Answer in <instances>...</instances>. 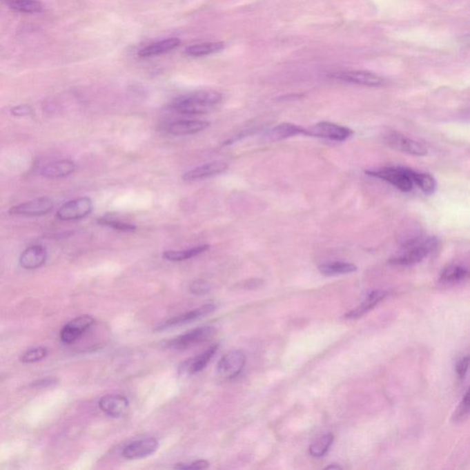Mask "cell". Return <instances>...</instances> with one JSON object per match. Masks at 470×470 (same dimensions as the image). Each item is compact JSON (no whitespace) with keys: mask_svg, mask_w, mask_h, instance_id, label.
Masks as SVG:
<instances>
[{"mask_svg":"<svg viewBox=\"0 0 470 470\" xmlns=\"http://www.w3.org/2000/svg\"><path fill=\"white\" fill-rule=\"evenodd\" d=\"M384 141H385L386 146L392 149L405 153V154L415 155V157H424L428 153V150L424 144L413 140V139L406 137L402 133H389L384 136Z\"/></svg>","mask_w":470,"mask_h":470,"instance_id":"6","label":"cell"},{"mask_svg":"<svg viewBox=\"0 0 470 470\" xmlns=\"http://www.w3.org/2000/svg\"><path fill=\"white\" fill-rule=\"evenodd\" d=\"M218 349V344H213L202 354L186 360L179 366V373L183 376H191V375L199 373L213 360Z\"/></svg>","mask_w":470,"mask_h":470,"instance_id":"13","label":"cell"},{"mask_svg":"<svg viewBox=\"0 0 470 470\" xmlns=\"http://www.w3.org/2000/svg\"><path fill=\"white\" fill-rule=\"evenodd\" d=\"M159 444L155 438L141 439L128 444L122 451V456L130 460H141L154 454Z\"/></svg>","mask_w":470,"mask_h":470,"instance_id":"12","label":"cell"},{"mask_svg":"<svg viewBox=\"0 0 470 470\" xmlns=\"http://www.w3.org/2000/svg\"><path fill=\"white\" fill-rule=\"evenodd\" d=\"M210 125V122L200 119H180L166 125V130L175 136L191 135L202 132Z\"/></svg>","mask_w":470,"mask_h":470,"instance_id":"15","label":"cell"},{"mask_svg":"<svg viewBox=\"0 0 470 470\" xmlns=\"http://www.w3.org/2000/svg\"><path fill=\"white\" fill-rule=\"evenodd\" d=\"M413 179L414 185L418 186L425 195H433L438 189L435 179L427 173H419L413 170Z\"/></svg>","mask_w":470,"mask_h":470,"instance_id":"28","label":"cell"},{"mask_svg":"<svg viewBox=\"0 0 470 470\" xmlns=\"http://www.w3.org/2000/svg\"><path fill=\"white\" fill-rule=\"evenodd\" d=\"M47 260V252L46 248L41 246H32L28 247L21 255L19 263L22 268L32 271L41 268L44 265Z\"/></svg>","mask_w":470,"mask_h":470,"instance_id":"19","label":"cell"},{"mask_svg":"<svg viewBox=\"0 0 470 470\" xmlns=\"http://www.w3.org/2000/svg\"><path fill=\"white\" fill-rule=\"evenodd\" d=\"M97 224L103 225V226L112 228L114 230L121 231V232H133L136 230L135 225L119 222L118 219L108 218V217H102V218L97 219Z\"/></svg>","mask_w":470,"mask_h":470,"instance_id":"30","label":"cell"},{"mask_svg":"<svg viewBox=\"0 0 470 470\" xmlns=\"http://www.w3.org/2000/svg\"><path fill=\"white\" fill-rule=\"evenodd\" d=\"M182 43V41L177 38H169L166 40L158 41V43L150 44V46L144 47L139 52V57H152L155 55L165 54L177 48Z\"/></svg>","mask_w":470,"mask_h":470,"instance_id":"21","label":"cell"},{"mask_svg":"<svg viewBox=\"0 0 470 470\" xmlns=\"http://www.w3.org/2000/svg\"><path fill=\"white\" fill-rule=\"evenodd\" d=\"M210 249L208 244H203L193 247V248L182 250V251H166L163 254V257L172 262H179V261H184L190 260L192 257H197L207 252Z\"/></svg>","mask_w":470,"mask_h":470,"instance_id":"26","label":"cell"},{"mask_svg":"<svg viewBox=\"0 0 470 470\" xmlns=\"http://www.w3.org/2000/svg\"><path fill=\"white\" fill-rule=\"evenodd\" d=\"M211 286L210 283L205 282V280H199L190 284L189 286V291L191 293L196 295H205L210 291Z\"/></svg>","mask_w":470,"mask_h":470,"instance_id":"33","label":"cell"},{"mask_svg":"<svg viewBox=\"0 0 470 470\" xmlns=\"http://www.w3.org/2000/svg\"><path fill=\"white\" fill-rule=\"evenodd\" d=\"M47 355V349L43 346L35 347L28 350L21 355V361L23 363H35L43 360Z\"/></svg>","mask_w":470,"mask_h":470,"instance_id":"31","label":"cell"},{"mask_svg":"<svg viewBox=\"0 0 470 470\" xmlns=\"http://www.w3.org/2000/svg\"><path fill=\"white\" fill-rule=\"evenodd\" d=\"M210 467L207 460H196L191 463H179L174 467L177 469H206Z\"/></svg>","mask_w":470,"mask_h":470,"instance_id":"34","label":"cell"},{"mask_svg":"<svg viewBox=\"0 0 470 470\" xmlns=\"http://www.w3.org/2000/svg\"><path fill=\"white\" fill-rule=\"evenodd\" d=\"M336 79L369 87H378L383 84V79L378 75L368 71H342L333 75Z\"/></svg>","mask_w":470,"mask_h":470,"instance_id":"14","label":"cell"},{"mask_svg":"<svg viewBox=\"0 0 470 470\" xmlns=\"http://www.w3.org/2000/svg\"><path fill=\"white\" fill-rule=\"evenodd\" d=\"M246 363V355L241 350L228 352L218 364V372L222 378H233L241 373Z\"/></svg>","mask_w":470,"mask_h":470,"instance_id":"8","label":"cell"},{"mask_svg":"<svg viewBox=\"0 0 470 470\" xmlns=\"http://www.w3.org/2000/svg\"><path fill=\"white\" fill-rule=\"evenodd\" d=\"M438 246V240L436 237H428L422 240L411 242L404 247V251L398 257L392 258L389 263L402 266L416 265L427 257Z\"/></svg>","mask_w":470,"mask_h":470,"instance_id":"2","label":"cell"},{"mask_svg":"<svg viewBox=\"0 0 470 470\" xmlns=\"http://www.w3.org/2000/svg\"><path fill=\"white\" fill-rule=\"evenodd\" d=\"M388 295V292L377 289V291H371L368 294L364 302L361 303L357 308L353 309L349 313L344 314V318L346 319H358L362 317L364 314L369 313L372 309L376 307L378 303L382 302Z\"/></svg>","mask_w":470,"mask_h":470,"instance_id":"20","label":"cell"},{"mask_svg":"<svg viewBox=\"0 0 470 470\" xmlns=\"http://www.w3.org/2000/svg\"><path fill=\"white\" fill-rule=\"evenodd\" d=\"M32 113V108L29 105H19L11 108V114L16 117L30 116Z\"/></svg>","mask_w":470,"mask_h":470,"instance_id":"35","label":"cell"},{"mask_svg":"<svg viewBox=\"0 0 470 470\" xmlns=\"http://www.w3.org/2000/svg\"><path fill=\"white\" fill-rule=\"evenodd\" d=\"M6 3L17 12L35 14L43 11V6L38 0H6Z\"/></svg>","mask_w":470,"mask_h":470,"instance_id":"27","label":"cell"},{"mask_svg":"<svg viewBox=\"0 0 470 470\" xmlns=\"http://www.w3.org/2000/svg\"><path fill=\"white\" fill-rule=\"evenodd\" d=\"M304 129L305 128L297 126V125L284 122L269 130L266 137L271 141L283 140V139L293 137V136L304 135Z\"/></svg>","mask_w":470,"mask_h":470,"instance_id":"22","label":"cell"},{"mask_svg":"<svg viewBox=\"0 0 470 470\" xmlns=\"http://www.w3.org/2000/svg\"><path fill=\"white\" fill-rule=\"evenodd\" d=\"M54 207L52 200L49 197H43L15 206L10 208V213L12 215L38 217L46 215Z\"/></svg>","mask_w":470,"mask_h":470,"instance_id":"9","label":"cell"},{"mask_svg":"<svg viewBox=\"0 0 470 470\" xmlns=\"http://www.w3.org/2000/svg\"><path fill=\"white\" fill-rule=\"evenodd\" d=\"M95 320L90 315H82L72 320L61 331V340L66 344L74 343L77 339L87 332L94 324Z\"/></svg>","mask_w":470,"mask_h":470,"instance_id":"11","label":"cell"},{"mask_svg":"<svg viewBox=\"0 0 470 470\" xmlns=\"http://www.w3.org/2000/svg\"><path fill=\"white\" fill-rule=\"evenodd\" d=\"M93 210L92 200L88 197H79L66 202L57 211L58 219L61 221H74L85 218Z\"/></svg>","mask_w":470,"mask_h":470,"instance_id":"7","label":"cell"},{"mask_svg":"<svg viewBox=\"0 0 470 470\" xmlns=\"http://www.w3.org/2000/svg\"><path fill=\"white\" fill-rule=\"evenodd\" d=\"M57 383V380H54V378H46V380L36 381L32 386L35 388H46V386H52Z\"/></svg>","mask_w":470,"mask_h":470,"instance_id":"37","label":"cell"},{"mask_svg":"<svg viewBox=\"0 0 470 470\" xmlns=\"http://www.w3.org/2000/svg\"><path fill=\"white\" fill-rule=\"evenodd\" d=\"M215 328L213 326H203L196 328V329L189 331L184 335L179 336L168 343L169 349L183 351L190 347L196 346L203 342L207 341L215 333Z\"/></svg>","mask_w":470,"mask_h":470,"instance_id":"5","label":"cell"},{"mask_svg":"<svg viewBox=\"0 0 470 470\" xmlns=\"http://www.w3.org/2000/svg\"><path fill=\"white\" fill-rule=\"evenodd\" d=\"M76 165L70 160H58L41 166V176L46 179H62L74 173Z\"/></svg>","mask_w":470,"mask_h":470,"instance_id":"18","label":"cell"},{"mask_svg":"<svg viewBox=\"0 0 470 470\" xmlns=\"http://www.w3.org/2000/svg\"><path fill=\"white\" fill-rule=\"evenodd\" d=\"M99 405L107 415L119 418L129 408V400L121 395H106L99 400Z\"/></svg>","mask_w":470,"mask_h":470,"instance_id":"16","label":"cell"},{"mask_svg":"<svg viewBox=\"0 0 470 470\" xmlns=\"http://www.w3.org/2000/svg\"><path fill=\"white\" fill-rule=\"evenodd\" d=\"M469 392L467 391L465 396L461 400L460 404L458 405L457 410L453 414L452 420L455 422H462L468 418L469 414Z\"/></svg>","mask_w":470,"mask_h":470,"instance_id":"32","label":"cell"},{"mask_svg":"<svg viewBox=\"0 0 470 470\" xmlns=\"http://www.w3.org/2000/svg\"><path fill=\"white\" fill-rule=\"evenodd\" d=\"M221 93L214 90H199L177 97L170 108L177 113L199 115L213 111L222 102Z\"/></svg>","mask_w":470,"mask_h":470,"instance_id":"1","label":"cell"},{"mask_svg":"<svg viewBox=\"0 0 470 470\" xmlns=\"http://www.w3.org/2000/svg\"><path fill=\"white\" fill-rule=\"evenodd\" d=\"M224 48V43L222 41H210L195 44L186 49V54L190 57H203L207 55L215 54Z\"/></svg>","mask_w":470,"mask_h":470,"instance_id":"23","label":"cell"},{"mask_svg":"<svg viewBox=\"0 0 470 470\" xmlns=\"http://www.w3.org/2000/svg\"><path fill=\"white\" fill-rule=\"evenodd\" d=\"M357 271V266L346 262H331L322 264L319 266V271L321 272V274L328 277L350 274Z\"/></svg>","mask_w":470,"mask_h":470,"instance_id":"25","label":"cell"},{"mask_svg":"<svg viewBox=\"0 0 470 470\" xmlns=\"http://www.w3.org/2000/svg\"><path fill=\"white\" fill-rule=\"evenodd\" d=\"M369 176L377 177L384 182L389 183L399 190L411 192L413 189V170L411 169L400 168H383L377 170L366 172Z\"/></svg>","mask_w":470,"mask_h":470,"instance_id":"3","label":"cell"},{"mask_svg":"<svg viewBox=\"0 0 470 470\" xmlns=\"http://www.w3.org/2000/svg\"><path fill=\"white\" fill-rule=\"evenodd\" d=\"M215 305L213 304L203 305L202 307L196 309V310L189 311V313L182 314V315L174 317V318L169 319L168 321L161 324L157 328V331H166L172 329V328L182 326V325L189 324V322L204 318V317L213 313L214 311H215Z\"/></svg>","mask_w":470,"mask_h":470,"instance_id":"10","label":"cell"},{"mask_svg":"<svg viewBox=\"0 0 470 470\" xmlns=\"http://www.w3.org/2000/svg\"><path fill=\"white\" fill-rule=\"evenodd\" d=\"M228 168H229V166L224 161H215V162L205 164V165L197 166L192 170L186 172L184 176H183V179L185 182H194V180L207 179V177L224 173Z\"/></svg>","mask_w":470,"mask_h":470,"instance_id":"17","label":"cell"},{"mask_svg":"<svg viewBox=\"0 0 470 470\" xmlns=\"http://www.w3.org/2000/svg\"><path fill=\"white\" fill-rule=\"evenodd\" d=\"M325 469H342L340 466L335 465V464H333V465L328 466Z\"/></svg>","mask_w":470,"mask_h":470,"instance_id":"38","label":"cell"},{"mask_svg":"<svg viewBox=\"0 0 470 470\" xmlns=\"http://www.w3.org/2000/svg\"><path fill=\"white\" fill-rule=\"evenodd\" d=\"M353 135L349 128L341 126L332 122L322 121L313 126L304 129V135L311 137L327 139L336 141H343Z\"/></svg>","mask_w":470,"mask_h":470,"instance_id":"4","label":"cell"},{"mask_svg":"<svg viewBox=\"0 0 470 470\" xmlns=\"http://www.w3.org/2000/svg\"><path fill=\"white\" fill-rule=\"evenodd\" d=\"M469 363V358L466 357L462 358V360L458 363L457 366H456V371H457L458 376L461 378V380H463V378L467 376V373H468Z\"/></svg>","mask_w":470,"mask_h":470,"instance_id":"36","label":"cell"},{"mask_svg":"<svg viewBox=\"0 0 470 470\" xmlns=\"http://www.w3.org/2000/svg\"><path fill=\"white\" fill-rule=\"evenodd\" d=\"M333 438L332 433H326L317 439L310 447V454L314 458L324 457L332 447Z\"/></svg>","mask_w":470,"mask_h":470,"instance_id":"29","label":"cell"},{"mask_svg":"<svg viewBox=\"0 0 470 470\" xmlns=\"http://www.w3.org/2000/svg\"><path fill=\"white\" fill-rule=\"evenodd\" d=\"M469 276V269L464 266L449 265L442 271L440 282L443 284H457L463 282Z\"/></svg>","mask_w":470,"mask_h":470,"instance_id":"24","label":"cell"}]
</instances>
